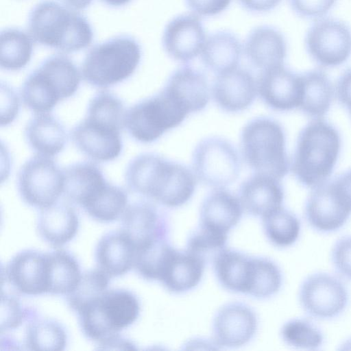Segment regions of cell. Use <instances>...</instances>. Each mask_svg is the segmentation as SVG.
<instances>
[{"mask_svg": "<svg viewBox=\"0 0 351 351\" xmlns=\"http://www.w3.org/2000/svg\"><path fill=\"white\" fill-rule=\"evenodd\" d=\"M106 4L113 6L119 7L128 3L131 0H101Z\"/></svg>", "mask_w": 351, "mask_h": 351, "instance_id": "cell-51", "label": "cell"}, {"mask_svg": "<svg viewBox=\"0 0 351 351\" xmlns=\"http://www.w3.org/2000/svg\"><path fill=\"white\" fill-rule=\"evenodd\" d=\"M239 199L247 214L263 218L282 207L284 190L278 180L256 173L242 183Z\"/></svg>", "mask_w": 351, "mask_h": 351, "instance_id": "cell-23", "label": "cell"}, {"mask_svg": "<svg viewBox=\"0 0 351 351\" xmlns=\"http://www.w3.org/2000/svg\"><path fill=\"white\" fill-rule=\"evenodd\" d=\"M164 88L189 113L203 110L209 101L208 86L205 76L190 66H183L176 70Z\"/></svg>", "mask_w": 351, "mask_h": 351, "instance_id": "cell-25", "label": "cell"}, {"mask_svg": "<svg viewBox=\"0 0 351 351\" xmlns=\"http://www.w3.org/2000/svg\"><path fill=\"white\" fill-rule=\"evenodd\" d=\"M128 187L169 208L179 207L193 196L195 177L184 165L154 154L134 158L125 172Z\"/></svg>", "mask_w": 351, "mask_h": 351, "instance_id": "cell-1", "label": "cell"}, {"mask_svg": "<svg viewBox=\"0 0 351 351\" xmlns=\"http://www.w3.org/2000/svg\"><path fill=\"white\" fill-rule=\"evenodd\" d=\"M337 0H289L292 10L306 19H320L333 7Z\"/></svg>", "mask_w": 351, "mask_h": 351, "instance_id": "cell-43", "label": "cell"}, {"mask_svg": "<svg viewBox=\"0 0 351 351\" xmlns=\"http://www.w3.org/2000/svg\"><path fill=\"white\" fill-rule=\"evenodd\" d=\"M213 265L216 277L223 288L252 296L257 274L258 257L225 248L214 258Z\"/></svg>", "mask_w": 351, "mask_h": 351, "instance_id": "cell-20", "label": "cell"}, {"mask_svg": "<svg viewBox=\"0 0 351 351\" xmlns=\"http://www.w3.org/2000/svg\"><path fill=\"white\" fill-rule=\"evenodd\" d=\"M63 3L75 10L80 11L86 8L93 0H62Z\"/></svg>", "mask_w": 351, "mask_h": 351, "instance_id": "cell-50", "label": "cell"}, {"mask_svg": "<svg viewBox=\"0 0 351 351\" xmlns=\"http://www.w3.org/2000/svg\"><path fill=\"white\" fill-rule=\"evenodd\" d=\"M337 96L351 114V69L340 77L337 87Z\"/></svg>", "mask_w": 351, "mask_h": 351, "instance_id": "cell-46", "label": "cell"}, {"mask_svg": "<svg viewBox=\"0 0 351 351\" xmlns=\"http://www.w3.org/2000/svg\"><path fill=\"white\" fill-rule=\"evenodd\" d=\"M123 126L108 116L87 112L85 119L72 130L71 137L77 147L89 158L112 160L121 152L120 131Z\"/></svg>", "mask_w": 351, "mask_h": 351, "instance_id": "cell-11", "label": "cell"}, {"mask_svg": "<svg viewBox=\"0 0 351 351\" xmlns=\"http://www.w3.org/2000/svg\"><path fill=\"white\" fill-rule=\"evenodd\" d=\"M25 312L14 297L1 294V331L18 327L23 322Z\"/></svg>", "mask_w": 351, "mask_h": 351, "instance_id": "cell-42", "label": "cell"}, {"mask_svg": "<svg viewBox=\"0 0 351 351\" xmlns=\"http://www.w3.org/2000/svg\"><path fill=\"white\" fill-rule=\"evenodd\" d=\"M122 225V231L133 243L136 252L168 239L169 224L166 215L148 202L128 206L123 214Z\"/></svg>", "mask_w": 351, "mask_h": 351, "instance_id": "cell-15", "label": "cell"}, {"mask_svg": "<svg viewBox=\"0 0 351 351\" xmlns=\"http://www.w3.org/2000/svg\"><path fill=\"white\" fill-rule=\"evenodd\" d=\"M256 87L262 100L275 110L288 111L300 106L303 93L301 75H296L284 64L263 70Z\"/></svg>", "mask_w": 351, "mask_h": 351, "instance_id": "cell-17", "label": "cell"}, {"mask_svg": "<svg viewBox=\"0 0 351 351\" xmlns=\"http://www.w3.org/2000/svg\"><path fill=\"white\" fill-rule=\"evenodd\" d=\"M193 172L203 184L221 189L239 175L241 161L236 149L226 140L213 136L198 143L192 156Z\"/></svg>", "mask_w": 351, "mask_h": 351, "instance_id": "cell-9", "label": "cell"}, {"mask_svg": "<svg viewBox=\"0 0 351 351\" xmlns=\"http://www.w3.org/2000/svg\"><path fill=\"white\" fill-rule=\"evenodd\" d=\"M304 213L314 230L328 233L344 226L351 214V205L333 180L314 188L306 202Z\"/></svg>", "mask_w": 351, "mask_h": 351, "instance_id": "cell-14", "label": "cell"}, {"mask_svg": "<svg viewBox=\"0 0 351 351\" xmlns=\"http://www.w3.org/2000/svg\"><path fill=\"white\" fill-rule=\"evenodd\" d=\"M1 97L5 99V106H1V108L5 107V110L1 111V124L3 125L12 122L14 119L18 111L19 101L14 93L8 86L1 85Z\"/></svg>", "mask_w": 351, "mask_h": 351, "instance_id": "cell-45", "label": "cell"}, {"mask_svg": "<svg viewBox=\"0 0 351 351\" xmlns=\"http://www.w3.org/2000/svg\"><path fill=\"white\" fill-rule=\"evenodd\" d=\"M78 226L75 212L64 204H54L42 209L37 225L40 237L54 247L70 241L75 236Z\"/></svg>", "mask_w": 351, "mask_h": 351, "instance_id": "cell-29", "label": "cell"}, {"mask_svg": "<svg viewBox=\"0 0 351 351\" xmlns=\"http://www.w3.org/2000/svg\"><path fill=\"white\" fill-rule=\"evenodd\" d=\"M303 93L300 108L308 115L320 118L328 110L333 96V88L327 75L320 70H313L301 75Z\"/></svg>", "mask_w": 351, "mask_h": 351, "instance_id": "cell-32", "label": "cell"}, {"mask_svg": "<svg viewBox=\"0 0 351 351\" xmlns=\"http://www.w3.org/2000/svg\"><path fill=\"white\" fill-rule=\"evenodd\" d=\"M64 172L49 156L37 155L21 167L18 188L27 204L44 209L56 204L64 191Z\"/></svg>", "mask_w": 351, "mask_h": 351, "instance_id": "cell-10", "label": "cell"}, {"mask_svg": "<svg viewBox=\"0 0 351 351\" xmlns=\"http://www.w3.org/2000/svg\"><path fill=\"white\" fill-rule=\"evenodd\" d=\"M280 337L287 346L305 350L319 349L324 339L322 330L312 322L303 318L285 322L280 329Z\"/></svg>", "mask_w": 351, "mask_h": 351, "instance_id": "cell-38", "label": "cell"}, {"mask_svg": "<svg viewBox=\"0 0 351 351\" xmlns=\"http://www.w3.org/2000/svg\"><path fill=\"white\" fill-rule=\"evenodd\" d=\"M34 40L29 34L18 28H5L0 34V65L8 71H17L30 61Z\"/></svg>", "mask_w": 351, "mask_h": 351, "instance_id": "cell-34", "label": "cell"}, {"mask_svg": "<svg viewBox=\"0 0 351 351\" xmlns=\"http://www.w3.org/2000/svg\"><path fill=\"white\" fill-rule=\"evenodd\" d=\"M206 40L204 28L199 16L195 14H183L167 24L162 44L171 58L184 62L201 53Z\"/></svg>", "mask_w": 351, "mask_h": 351, "instance_id": "cell-18", "label": "cell"}, {"mask_svg": "<svg viewBox=\"0 0 351 351\" xmlns=\"http://www.w3.org/2000/svg\"><path fill=\"white\" fill-rule=\"evenodd\" d=\"M232 0H185L188 8L196 15L211 16L225 10Z\"/></svg>", "mask_w": 351, "mask_h": 351, "instance_id": "cell-44", "label": "cell"}, {"mask_svg": "<svg viewBox=\"0 0 351 351\" xmlns=\"http://www.w3.org/2000/svg\"><path fill=\"white\" fill-rule=\"evenodd\" d=\"M80 82V72L68 57L51 56L25 80L21 97L32 111L48 113L59 101L72 96Z\"/></svg>", "mask_w": 351, "mask_h": 351, "instance_id": "cell-4", "label": "cell"}, {"mask_svg": "<svg viewBox=\"0 0 351 351\" xmlns=\"http://www.w3.org/2000/svg\"><path fill=\"white\" fill-rule=\"evenodd\" d=\"M28 33L34 42L63 53L88 47L93 38L92 27L79 11L56 0H43L31 10Z\"/></svg>", "mask_w": 351, "mask_h": 351, "instance_id": "cell-2", "label": "cell"}, {"mask_svg": "<svg viewBox=\"0 0 351 351\" xmlns=\"http://www.w3.org/2000/svg\"><path fill=\"white\" fill-rule=\"evenodd\" d=\"M205 263L187 250H179L171 245L162 262L158 280L171 293L187 292L201 281Z\"/></svg>", "mask_w": 351, "mask_h": 351, "instance_id": "cell-19", "label": "cell"}, {"mask_svg": "<svg viewBox=\"0 0 351 351\" xmlns=\"http://www.w3.org/2000/svg\"><path fill=\"white\" fill-rule=\"evenodd\" d=\"M243 158L256 173L278 180L289 171L285 134L279 123L267 117L248 122L241 135Z\"/></svg>", "mask_w": 351, "mask_h": 351, "instance_id": "cell-5", "label": "cell"}, {"mask_svg": "<svg viewBox=\"0 0 351 351\" xmlns=\"http://www.w3.org/2000/svg\"><path fill=\"white\" fill-rule=\"evenodd\" d=\"M247 10L253 12H265L275 8L281 0H238Z\"/></svg>", "mask_w": 351, "mask_h": 351, "instance_id": "cell-47", "label": "cell"}, {"mask_svg": "<svg viewBox=\"0 0 351 351\" xmlns=\"http://www.w3.org/2000/svg\"><path fill=\"white\" fill-rule=\"evenodd\" d=\"M141 58L138 41L128 35H118L94 45L82 64L83 78L90 84L108 87L129 77Z\"/></svg>", "mask_w": 351, "mask_h": 351, "instance_id": "cell-6", "label": "cell"}, {"mask_svg": "<svg viewBox=\"0 0 351 351\" xmlns=\"http://www.w3.org/2000/svg\"><path fill=\"white\" fill-rule=\"evenodd\" d=\"M101 350H135L134 345L125 339L120 337L118 335L110 338L105 342L100 343Z\"/></svg>", "mask_w": 351, "mask_h": 351, "instance_id": "cell-48", "label": "cell"}, {"mask_svg": "<svg viewBox=\"0 0 351 351\" xmlns=\"http://www.w3.org/2000/svg\"><path fill=\"white\" fill-rule=\"evenodd\" d=\"M5 276L20 293L36 295L48 292L47 253L27 250L16 254L8 263Z\"/></svg>", "mask_w": 351, "mask_h": 351, "instance_id": "cell-21", "label": "cell"}, {"mask_svg": "<svg viewBox=\"0 0 351 351\" xmlns=\"http://www.w3.org/2000/svg\"><path fill=\"white\" fill-rule=\"evenodd\" d=\"M108 283L109 277L99 269L85 272L75 289L66 295L69 306L78 313L101 296L107 291Z\"/></svg>", "mask_w": 351, "mask_h": 351, "instance_id": "cell-39", "label": "cell"}, {"mask_svg": "<svg viewBox=\"0 0 351 351\" xmlns=\"http://www.w3.org/2000/svg\"><path fill=\"white\" fill-rule=\"evenodd\" d=\"M257 328L256 315L249 306L239 302L228 303L214 317V343L227 348L241 347L253 338Z\"/></svg>", "mask_w": 351, "mask_h": 351, "instance_id": "cell-16", "label": "cell"}, {"mask_svg": "<svg viewBox=\"0 0 351 351\" xmlns=\"http://www.w3.org/2000/svg\"><path fill=\"white\" fill-rule=\"evenodd\" d=\"M25 342L32 350H62L66 343V335L62 326L53 320L36 319L27 328Z\"/></svg>", "mask_w": 351, "mask_h": 351, "instance_id": "cell-36", "label": "cell"}, {"mask_svg": "<svg viewBox=\"0 0 351 351\" xmlns=\"http://www.w3.org/2000/svg\"><path fill=\"white\" fill-rule=\"evenodd\" d=\"M243 212L239 198L226 190L217 189L202 202L199 224L228 234L239 222Z\"/></svg>", "mask_w": 351, "mask_h": 351, "instance_id": "cell-27", "label": "cell"}, {"mask_svg": "<svg viewBox=\"0 0 351 351\" xmlns=\"http://www.w3.org/2000/svg\"><path fill=\"white\" fill-rule=\"evenodd\" d=\"M262 219L265 235L276 247H290L298 239L300 221L291 211L281 207Z\"/></svg>", "mask_w": 351, "mask_h": 351, "instance_id": "cell-35", "label": "cell"}, {"mask_svg": "<svg viewBox=\"0 0 351 351\" xmlns=\"http://www.w3.org/2000/svg\"><path fill=\"white\" fill-rule=\"evenodd\" d=\"M64 193L82 207L93 199L108 183L100 169L89 162L74 164L64 171Z\"/></svg>", "mask_w": 351, "mask_h": 351, "instance_id": "cell-28", "label": "cell"}, {"mask_svg": "<svg viewBox=\"0 0 351 351\" xmlns=\"http://www.w3.org/2000/svg\"><path fill=\"white\" fill-rule=\"evenodd\" d=\"M189 112L164 88L125 114L124 126L138 141L152 143L166 131L178 126Z\"/></svg>", "mask_w": 351, "mask_h": 351, "instance_id": "cell-8", "label": "cell"}, {"mask_svg": "<svg viewBox=\"0 0 351 351\" xmlns=\"http://www.w3.org/2000/svg\"><path fill=\"white\" fill-rule=\"evenodd\" d=\"M305 46L308 53L319 64L327 67L340 65L351 54V30L339 20L319 19L308 29Z\"/></svg>", "mask_w": 351, "mask_h": 351, "instance_id": "cell-13", "label": "cell"}, {"mask_svg": "<svg viewBox=\"0 0 351 351\" xmlns=\"http://www.w3.org/2000/svg\"><path fill=\"white\" fill-rule=\"evenodd\" d=\"M95 252L98 269L109 278L121 276L134 265L135 247L122 230L105 234Z\"/></svg>", "mask_w": 351, "mask_h": 351, "instance_id": "cell-26", "label": "cell"}, {"mask_svg": "<svg viewBox=\"0 0 351 351\" xmlns=\"http://www.w3.org/2000/svg\"><path fill=\"white\" fill-rule=\"evenodd\" d=\"M331 261L339 275L351 280V236L342 237L335 242Z\"/></svg>", "mask_w": 351, "mask_h": 351, "instance_id": "cell-41", "label": "cell"}, {"mask_svg": "<svg viewBox=\"0 0 351 351\" xmlns=\"http://www.w3.org/2000/svg\"><path fill=\"white\" fill-rule=\"evenodd\" d=\"M140 313L136 295L123 289L106 291L82 308L77 314L84 334L101 343L132 324Z\"/></svg>", "mask_w": 351, "mask_h": 351, "instance_id": "cell-7", "label": "cell"}, {"mask_svg": "<svg viewBox=\"0 0 351 351\" xmlns=\"http://www.w3.org/2000/svg\"><path fill=\"white\" fill-rule=\"evenodd\" d=\"M340 146L339 132L333 126L322 119L310 122L299 134L292 172L306 186L323 184L333 170Z\"/></svg>", "mask_w": 351, "mask_h": 351, "instance_id": "cell-3", "label": "cell"}, {"mask_svg": "<svg viewBox=\"0 0 351 351\" xmlns=\"http://www.w3.org/2000/svg\"><path fill=\"white\" fill-rule=\"evenodd\" d=\"M25 135L34 151L49 157L60 152L66 143L63 126L48 113H40L34 117L27 125Z\"/></svg>", "mask_w": 351, "mask_h": 351, "instance_id": "cell-31", "label": "cell"}, {"mask_svg": "<svg viewBox=\"0 0 351 351\" xmlns=\"http://www.w3.org/2000/svg\"><path fill=\"white\" fill-rule=\"evenodd\" d=\"M127 202V194L122 189L108 183L103 191L83 208L93 219L110 222L123 214Z\"/></svg>", "mask_w": 351, "mask_h": 351, "instance_id": "cell-37", "label": "cell"}, {"mask_svg": "<svg viewBox=\"0 0 351 351\" xmlns=\"http://www.w3.org/2000/svg\"><path fill=\"white\" fill-rule=\"evenodd\" d=\"M335 180L351 205V170L341 175Z\"/></svg>", "mask_w": 351, "mask_h": 351, "instance_id": "cell-49", "label": "cell"}, {"mask_svg": "<svg viewBox=\"0 0 351 351\" xmlns=\"http://www.w3.org/2000/svg\"><path fill=\"white\" fill-rule=\"evenodd\" d=\"M243 49L253 66L265 70L284 64L287 43L284 36L277 29L261 25L250 32Z\"/></svg>", "mask_w": 351, "mask_h": 351, "instance_id": "cell-24", "label": "cell"}, {"mask_svg": "<svg viewBox=\"0 0 351 351\" xmlns=\"http://www.w3.org/2000/svg\"><path fill=\"white\" fill-rule=\"evenodd\" d=\"M48 293L67 295L79 283L82 274L75 258L63 250L47 253Z\"/></svg>", "mask_w": 351, "mask_h": 351, "instance_id": "cell-33", "label": "cell"}, {"mask_svg": "<svg viewBox=\"0 0 351 351\" xmlns=\"http://www.w3.org/2000/svg\"><path fill=\"white\" fill-rule=\"evenodd\" d=\"M256 84L247 70L235 68L217 74L213 86L216 104L226 112H236L248 108L256 95Z\"/></svg>", "mask_w": 351, "mask_h": 351, "instance_id": "cell-22", "label": "cell"}, {"mask_svg": "<svg viewBox=\"0 0 351 351\" xmlns=\"http://www.w3.org/2000/svg\"><path fill=\"white\" fill-rule=\"evenodd\" d=\"M298 298L305 313L319 319L339 316L349 301L348 291L343 282L325 272L307 276L300 287Z\"/></svg>", "mask_w": 351, "mask_h": 351, "instance_id": "cell-12", "label": "cell"}, {"mask_svg": "<svg viewBox=\"0 0 351 351\" xmlns=\"http://www.w3.org/2000/svg\"><path fill=\"white\" fill-rule=\"evenodd\" d=\"M228 234L201 224L189 235L186 250L206 261L226 248Z\"/></svg>", "mask_w": 351, "mask_h": 351, "instance_id": "cell-40", "label": "cell"}, {"mask_svg": "<svg viewBox=\"0 0 351 351\" xmlns=\"http://www.w3.org/2000/svg\"><path fill=\"white\" fill-rule=\"evenodd\" d=\"M241 51V45L234 34L220 30L206 38L201 58L208 69L219 74L237 67Z\"/></svg>", "mask_w": 351, "mask_h": 351, "instance_id": "cell-30", "label": "cell"}]
</instances>
